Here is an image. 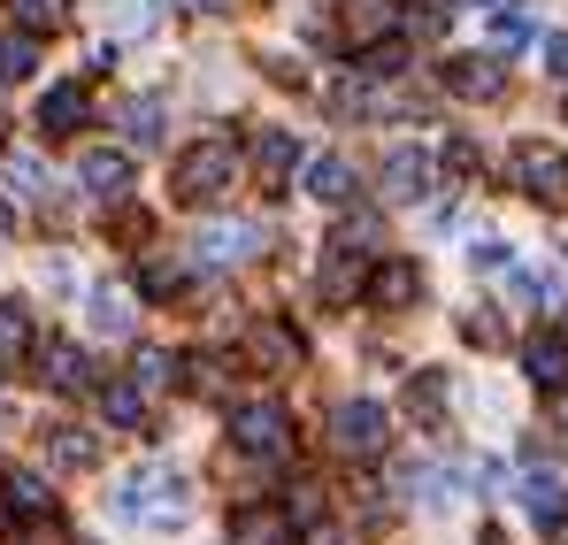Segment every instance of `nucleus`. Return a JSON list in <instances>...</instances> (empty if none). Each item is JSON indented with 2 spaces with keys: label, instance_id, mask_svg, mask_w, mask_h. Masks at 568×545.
<instances>
[{
  "label": "nucleus",
  "instance_id": "f257e3e1",
  "mask_svg": "<svg viewBox=\"0 0 568 545\" xmlns=\"http://www.w3.org/2000/svg\"><path fill=\"white\" fill-rule=\"evenodd\" d=\"M115 515L123 523H139V531H185L192 507H185V476L178 468H162V461H146V468H131L123 476V492H115Z\"/></svg>",
  "mask_w": 568,
  "mask_h": 545
},
{
  "label": "nucleus",
  "instance_id": "f03ea898",
  "mask_svg": "<svg viewBox=\"0 0 568 545\" xmlns=\"http://www.w3.org/2000/svg\"><path fill=\"white\" fill-rule=\"evenodd\" d=\"M239 184V147L231 139H200L192 154H178V200L185 208H215Z\"/></svg>",
  "mask_w": 568,
  "mask_h": 545
},
{
  "label": "nucleus",
  "instance_id": "7ed1b4c3",
  "mask_svg": "<svg viewBox=\"0 0 568 545\" xmlns=\"http://www.w3.org/2000/svg\"><path fill=\"white\" fill-rule=\"evenodd\" d=\"M507 170H515V184H523L538 208H561L568 200V154L554 139H523V147L507 154Z\"/></svg>",
  "mask_w": 568,
  "mask_h": 545
},
{
  "label": "nucleus",
  "instance_id": "20e7f679",
  "mask_svg": "<svg viewBox=\"0 0 568 545\" xmlns=\"http://www.w3.org/2000/svg\"><path fill=\"white\" fill-rule=\"evenodd\" d=\"M231 438H239V454L277 461L284 446H292V415H284L277 400H239V407H231Z\"/></svg>",
  "mask_w": 568,
  "mask_h": 545
},
{
  "label": "nucleus",
  "instance_id": "39448f33",
  "mask_svg": "<svg viewBox=\"0 0 568 545\" xmlns=\"http://www.w3.org/2000/svg\"><path fill=\"white\" fill-rule=\"evenodd\" d=\"M331 438H338V454H354V461L384 454V438H392L384 400H338V407H331Z\"/></svg>",
  "mask_w": 568,
  "mask_h": 545
},
{
  "label": "nucleus",
  "instance_id": "423d86ee",
  "mask_svg": "<svg viewBox=\"0 0 568 545\" xmlns=\"http://www.w3.org/2000/svg\"><path fill=\"white\" fill-rule=\"evenodd\" d=\"M246 254H262V223H200L192 231V270H239Z\"/></svg>",
  "mask_w": 568,
  "mask_h": 545
},
{
  "label": "nucleus",
  "instance_id": "0eeeda50",
  "mask_svg": "<svg viewBox=\"0 0 568 545\" xmlns=\"http://www.w3.org/2000/svg\"><path fill=\"white\" fill-rule=\"evenodd\" d=\"M78 184L100 192V200H123V192L139 184V162H131V154H115V147H85V154H78Z\"/></svg>",
  "mask_w": 568,
  "mask_h": 545
},
{
  "label": "nucleus",
  "instance_id": "6e6552de",
  "mask_svg": "<svg viewBox=\"0 0 568 545\" xmlns=\"http://www.w3.org/2000/svg\"><path fill=\"white\" fill-rule=\"evenodd\" d=\"M438 85L462 92V100H499V92H507V70H499L491 54H454V62L438 70Z\"/></svg>",
  "mask_w": 568,
  "mask_h": 545
},
{
  "label": "nucleus",
  "instance_id": "1a4fd4ad",
  "mask_svg": "<svg viewBox=\"0 0 568 545\" xmlns=\"http://www.w3.org/2000/svg\"><path fill=\"white\" fill-rule=\"evenodd\" d=\"M523 376H530L538 392H561V384H568V323L538 331V339L523 346Z\"/></svg>",
  "mask_w": 568,
  "mask_h": 545
},
{
  "label": "nucleus",
  "instance_id": "9d476101",
  "mask_svg": "<svg viewBox=\"0 0 568 545\" xmlns=\"http://www.w3.org/2000/svg\"><path fill=\"white\" fill-rule=\"evenodd\" d=\"M354 170L338 162V154H315V162H300V192L315 200V208H354Z\"/></svg>",
  "mask_w": 568,
  "mask_h": 545
},
{
  "label": "nucleus",
  "instance_id": "9b49d317",
  "mask_svg": "<svg viewBox=\"0 0 568 545\" xmlns=\"http://www.w3.org/2000/svg\"><path fill=\"white\" fill-rule=\"evenodd\" d=\"M423 192H430V154L392 147V154H384V200H392V208H415Z\"/></svg>",
  "mask_w": 568,
  "mask_h": 545
},
{
  "label": "nucleus",
  "instance_id": "f8f14e48",
  "mask_svg": "<svg viewBox=\"0 0 568 545\" xmlns=\"http://www.w3.org/2000/svg\"><path fill=\"white\" fill-rule=\"evenodd\" d=\"M369 300H377V307H415V300H423V270H415L407 254H384L377 270H369Z\"/></svg>",
  "mask_w": 568,
  "mask_h": 545
},
{
  "label": "nucleus",
  "instance_id": "ddd939ff",
  "mask_svg": "<svg viewBox=\"0 0 568 545\" xmlns=\"http://www.w3.org/2000/svg\"><path fill=\"white\" fill-rule=\"evenodd\" d=\"M315 292H323V307H354V300H362V254L323 246V276H315Z\"/></svg>",
  "mask_w": 568,
  "mask_h": 545
},
{
  "label": "nucleus",
  "instance_id": "4468645a",
  "mask_svg": "<svg viewBox=\"0 0 568 545\" xmlns=\"http://www.w3.org/2000/svg\"><path fill=\"white\" fill-rule=\"evenodd\" d=\"M231 545H300V523L277 507H239L231 515Z\"/></svg>",
  "mask_w": 568,
  "mask_h": 545
},
{
  "label": "nucleus",
  "instance_id": "2eb2a0df",
  "mask_svg": "<svg viewBox=\"0 0 568 545\" xmlns=\"http://www.w3.org/2000/svg\"><path fill=\"white\" fill-rule=\"evenodd\" d=\"M39 376H47V392H85V384H93V362H85L70 339H47V346H39Z\"/></svg>",
  "mask_w": 568,
  "mask_h": 545
},
{
  "label": "nucleus",
  "instance_id": "dca6fc26",
  "mask_svg": "<svg viewBox=\"0 0 568 545\" xmlns=\"http://www.w3.org/2000/svg\"><path fill=\"white\" fill-rule=\"evenodd\" d=\"M292 170H300V139L292 131H262L254 139V178H262V192H277Z\"/></svg>",
  "mask_w": 568,
  "mask_h": 545
},
{
  "label": "nucleus",
  "instance_id": "f3484780",
  "mask_svg": "<svg viewBox=\"0 0 568 545\" xmlns=\"http://www.w3.org/2000/svg\"><path fill=\"white\" fill-rule=\"evenodd\" d=\"M523 507L554 531V523H568V476H554V468H530L523 476Z\"/></svg>",
  "mask_w": 568,
  "mask_h": 545
},
{
  "label": "nucleus",
  "instance_id": "a211bd4d",
  "mask_svg": "<svg viewBox=\"0 0 568 545\" xmlns=\"http://www.w3.org/2000/svg\"><path fill=\"white\" fill-rule=\"evenodd\" d=\"M85 108H93L85 85H54L47 100H39V131H47V139H70V131L85 123Z\"/></svg>",
  "mask_w": 568,
  "mask_h": 545
},
{
  "label": "nucleus",
  "instance_id": "6ab92c4d",
  "mask_svg": "<svg viewBox=\"0 0 568 545\" xmlns=\"http://www.w3.org/2000/svg\"><path fill=\"white\" fill-rule=\"evenodd\" d=\"M0 499H8L16 523H47V515H54V492H47L39 476H16V468L0 476Z\"/></svg>",
  "mask_w": 568,
  "mask_h": 545
},
{
  "label": "nucleus",
  "instance_id": "aec40b11",
  "mask_svg": "<svg viewBox=\"0 0 568 545\" xmlns=\"http://www.w3.org/2000/svg\"><path fill=\"white\" fill-rule=\"evenodd\" d=\"M39 346V315L23 300H0V362H23Z\"/></svg>",
  "mask_w": 568,
  "mask_h": 545
},
{
  "label": "nucleus",
  "instance_id": "412c9836",
  "mask_svg": "<svg viewBox=\"0 0 568 545\" xmlns=\"http://www.w3.org/2000/svg\"><path fill=\"white\" fill-rule=\"evenodd\" d=\"M530 39H538V16H530V0H507V8L491 16V47H499V54H523Z\"/></svg>",
  "mask_w": 568,
  "mask_h": 545
},
{
  "label": "nucleus",
  "instance_id": "4be33fe9",
  "mask_svg": "<svg viewBox=\"0 0 568 545\" xmlns=\"http://www.w3.org/2000/svg\"><path fill=\"white\" fill-rule=\"evenodd\" d=\"M93 331L100 339H131V292L123 284H93Z\"/></svg>",
  "mask_w": 568,
  "mask_h": 545
},
{
  "label": "nucleus",
  "instance_id": "5701e85b",
  "mask_svg": "<svg viewBox=\"0 0 568 545\" xmlns=\"http://www.w3.org/2000/svg\"><path fill=\"white\" fill-rule=\"evenodd\" d=\"M254 354H262L270 369H300V354H307V346H300V331H292V323H277V315H270V323L254 331Z\"/></svg>",
  "mask_w": 568,
  "mask_h": 545
},
{
  "label": "nucleus",
  "instance_id": "b1692460",
  "mask_svg": "<svg viewBox=\"0 0 568 545\" xmlns=\"http://www.w3.org/2000/svg\"><path fill=\"white\" fill-rule=\"evenodd\" d=\"M100 415H108L115 431H139V423H146V392H139V384H108V392H100Z\"/></svg>",
  "mask_w": 568,
  "mask_h": 545
},
{
  "label": "nucleus",
  "instance_id": "393cba45",
  "mask_svg": "<svg viewBox=\"0 0 568 545\" xmlns=\"http://www.w3.org/2000/svg\"><path fill=\"white\" fill-rule=\"evenodd\" d=\"M39 70V31H16V39H0V85H23Z\"/></svg>",
  "mask_w": 568,
  "mask_h": 545
},
{
  "label": "nucleus",
  "instance_id": "a878e982",
  "mask_svg": "<svg viewBox=\"0 0 568 545\" xmlns=\"http://www.w3.org/2000/svg\"><path fill=\"white\" fill-rule=\"evenodd\" d=\"M407 415H415V423H438V415H446V376H438V369H423V376L407 384Z\"/></svg>",
  "mask_w": 568,
  "mask_h": 545
},
{
  "label": "nucleus",
  "instance_id": "bb28decb",
  "mask_svg": "<svg viewBox=\"0 0 568 545\" xmlns=\"http://www.w3.org/2000/svg\"><path fill=\"white\" fill-rule=\"evenodd\" d=\"M8 8H16L23 31H62L70 23V0H8Z\"/></svg>",
  "mask_w": 568,
  "mask_h": 545
},
{
  "label": "nucleus",
  "instance_id": "cd10ccee",
  "mask_svg": "<svg viewBox=\"0 0 568 545\" xmlns=\"http://www.w3.org/2000/svg\"><path fill=\"white\" fill-rule=\"evenodd\" d=\"M354 70H369V78H384V85H392V78L407 70V47H399V39H384V47H362V62H354Z\"/></svg>",
  "mask_w": 568,
  "mask_h": 545
},
{
  "label": "nucleus",
  "instance_id": "c85d7f7f",
  "mask_svg": "<svg viewBox=\"0 0 568 545\" xmlns=\"http://www.w3.org/2000/svg\"><path fill=\"white\" fill-rule=\"evenodd\" d=\"M139 292H146V300H178V292H185V270H178V262H146V270H139Z\"/></svg>",
  "mask_w": 568,
  "mask_h": 545
},
{
  "label": "nucleus",
  "instance_id": "c756f323",
  "mask_svg": "<svg viewBox=\"0 0 568 545\" xmlns=\"http://www.w3.org/2000/svg\"><path fill=\"white\" fill-rule=\"evenodd\" d=\"M131 376H139V392H154V384H178V354H162V346H146Z\"/></svg>",
  "mask_w": 568,
  "mask_h": 545
},
{
  "label": "nucleus",
  "instance_id": "7c9ffc66",
  "mask_svg": "<svg viewBox=\"0 0 568 545\" xmlns=\"http://www.w3.org/2000/svg\"><path fill=\"white\" fill-rule=\"evenodd\" d=\"M54 461H62V468H93L100 446L85 438V431H54Z\"/></svg>",
  "mask_w": 568,
  "mask_h": 545
},
{
  "label": "nucleus",
  "instance_id": "2f4dec72",
  "mask_svg": "<svg viewBox=\"0 0 568 545\" xmlns=\"http://www.w3.org/2000/svg\"><path fill=\"white\" fill-rule=\"evenodd\" d=\"M446 170H454V178H476V170H484V154H476V139H462V131L446 139Z\"/></svg>",
  "mask_w": 568,
  "mask_h": 545
},
{
  "label": "nucleus",
  "instance_id": "473e14b6",
  "mask_svg": "<svg viewBox=\"0 0 568 545\" xmlns=\"http://www.w3.org/2000/svg\"><path fill=\"white\" fill-rule=\"evenodd\" d=\"M39 184H47L39 162H8V192H16V200H39Z\"/></svg>",
  "mask_w": 568,
  "mask_h": 545
},
{
  "label": "nucleus",
  "instance_id": "72a5a7b5",
  "mask_svg": "<svg viewBox=\"0 0 568 545\" xmlns=\"http://www.w3.org/2000/svg\"><path fill=\"white\" fill-rule=\"evenodd\" d=\"M162 139V108H131V147H154Z\"/></svg>",
  "mask_w": 568,
  "mask_h": 545
},
{
  "label": "nucleus",
  "instance_id": "f704fd0d",
  "mask_svg": "<svg viewBox=\"0 0 568 545\" xmlns=\"http://www.w3.org/2000/svg\"><path fill=\"white\" fill-rule=\"evenodd\" d=\"M462 331H469V346H491V339H499V323H491L484 307H476V315H469V323H462Z\"/></svg>",
  "mask_w": 568,
  "mask_h": 545
},
{
  "label": "nucleus",
  "instance_id": "c9c22d12",
  "mask_svg": "<svg viewBox=\"0 0 568 545\" xmlns=\"http://www.w3.org/2000/svg\"><path fill=\"white\" fill-rule=\"evenodd\" d=\"M546 62H554V78H561V85H568V31H561V39H554V47H546Z\"/></svg>",
  "mask_w": 568,
  "mask_h": 545
},
{
  "label": "nucleus",
  "instance_id": "e433bc0d",
  "mask_svg": "<svg viewBox=\"0 0 568 545\" xmlns=\"http://www.w3.org/2000/svg\"><path fill=\"white\" fill-rule=\"evenodd\" d=\"M8 223H16V215H8V208H0V231H8Z\"/></svg>",
  "mask_w": 568,
  "mask_h": 545
},
{
  "label": "nucleus",
  "instance_id": "4c0bfd02",
  "mask_svg": "<svg viewBox=\"0 0 568 545\" xmlns=\"http://www.w3.org/2000/svg\"><path fill=\"white\" fill-rule=\"evenodd\" d=\"M0 139H8V115H0Z\"/></svg>",
  "mask_w": 568,
  "mask_h": 545
}]
</instances>
